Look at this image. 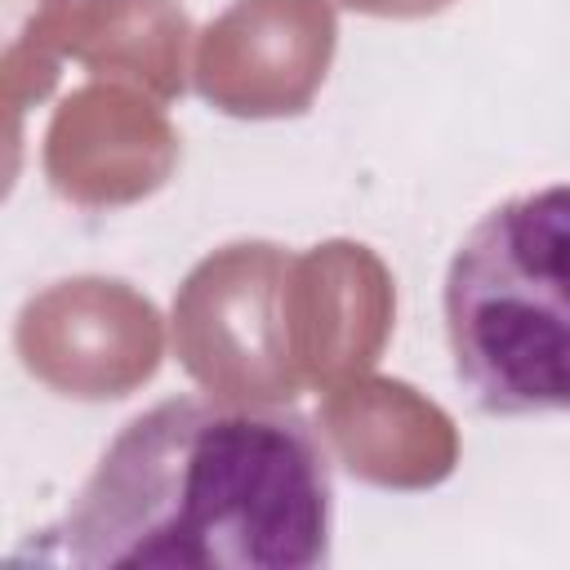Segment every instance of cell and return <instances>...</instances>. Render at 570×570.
Instances as JSON below:
<instances>
[{"mask_svg": "<svg viewBox=\"0 0 570 570\" xmlns=\"http://www.w3.org/2000/svg\"><path fill=\"white\" fill-rule=\"evenodd\" d=\"M22 557L76 570H316L334 557V454L303 410L169 396L111 436Z\"/></svg>", "mask_w": 570, "mask_h": 570, "instance_id": "6da1fadb", "label": "cell"}, {"mask_svg": "<svg viewBox=\"0 0 570 570\" xmlns=\"http://www.w3.org/2000/svg\"><path fill=\"white\" fill-rule=\"evenodd\" d=\"M454 379L503 419L570 414V183L485 209L441 289Z\"/></svg>", "mask_w": 570, "mask_h": 570, "instance_id": "7a4b0ae2", "label": "cell"}]
</instances>
